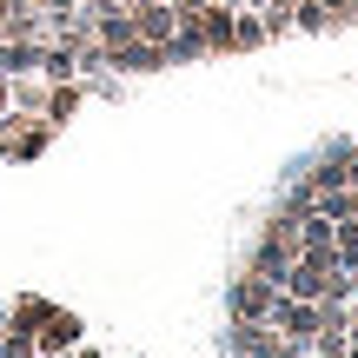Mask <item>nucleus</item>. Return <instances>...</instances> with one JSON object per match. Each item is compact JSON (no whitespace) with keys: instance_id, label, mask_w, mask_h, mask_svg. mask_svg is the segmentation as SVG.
<instances>
[{"instance_id":"14","label":"nucleus","mask_w":358,"mask_h":358,"mask_svg":"<svg viewBox=\"0 0 358 358\" xmlns=\"http://www.w3.org/2000/svg\"><path fill=\"white\" fill-rule=\"evenodd\" d=\"M352 352V332H319L312 338V358H345Z\"/></svg>"},{"instance_id":"19","label":"nucleus","mask_w":358,"mask_h":358,"mask_svg":"<svg viewBox=\"0 0 358 358\" xmlns=\"http://www.w3.org/2000/svg\"><path fill=\"white\" fill-rule=\"evenodd\" d=\"M219 7H259V0H219Z\"/></svg>"},{"instance_id":"15","label":"nucleus","mask_w":358,"mask_h":358,"mask_svg":"<svg viewBox=\"0 0 358 358\" xmlns=\"http://www.w3.org/2000/svg\"><path fill=\"white\" fill-rule=\"evenodd\" d=\"M292 27H299V34H319V27H325V7H319V0H299V7H292Z\"/></svg>"},{"instance_id":"3","label":"nucleus","mask_w":358,"mask_h":358,"mask_svg":"<svg viewBox=\"0 0 358 358\" xmlns=\"http://www.w3.org/2000/svg\"><path fill=\"white\" fill-rule=\"evenodd\" d=\"M27 332H34L40 358H60V352H73V345H80V319H73V312H60V306H40Z\"/></svg>"},{"instance_id":"21","label":"nucleus","mask_w":358,"mask_h":358,"mask_svg":"<svg viewBox=\"0 0 358 358\" xmlns=\"http://www.w3.org/2000/svg\"><path fill=\"white\" fill-rule=\"evenodd\" d=\"M352 338H358V299H352Z\"/></svg>"},{"instance_id":"4","label":"nucleus","mask_w":358,"mask_h":358,"mask_svg":"<svg viewBox=\"0 0 358 358\" xmlns=\"http://www.w3.org/2000/svg\"><path fill=\"white\" fill-rule=\"evenodd\" d=\"M272 332L312 352V338H319V306H312V299H292V292H279V306H272Z\"/></svg>"},{"instance_id":"10","label":"nucleus","mask_w":358,"mask_h":358,"mask_svg":"<svg viewBox=\"0 0 358 358\" xmlns=\"http://www.w3.org/2000/svg\"><path fill=\"white\" fill-rule=\"evenodd\" d=\"M285 266H292V252L259 239V245H252V266H245V272H259V279H272V285H279V279H285Z\"/></svg>"},{"instance_id":"6","label":"nucleus","mask_w":358,"mask_h":358,"mask_svg":"<svg viewBox=\"0 0 358 358\" xmlns=\"http://www.w3.org/2000/svg\"><path fill=\"white\" fill-rule=\"evenodd\" d=\"M127 13H133V27H140V40H153V47H166V40L179 34L173 0H127Z\"/></svg>"},{"instance_id":"20","label":"nucleus","mask_w":358,"mask_h":358,"mask_svg":"<svg viewBox=\"0 0 358 358\" xmlns=\"http://www.w3.org/2000/svg\"><path fill=\"white\" fill-rule=\"evenodd\" d=\"M259 7H299V0H259Z\"/></svg>"},{"instance_id":"13","label":"nucleus","mask_w":358,"mask_h":358,"mask_svg":"<svg viewBox=\"0 0 358 358\" xmlns=\"http://www.w3.org/2000/svg\"><path fill=\"white\" fill-rule=\"evenodd\" d=\"M0 358H40L34 332H20V325H7V332H0Z\"/></svg>"},{"instance_id":"1","label":"nucleus","mask_w":358,"mask_h":358,"mask_svg":"<svg viewBox=\"0 0 358 358\" xmlns=\"http://www.w3.org/2000/svg\"><path fill=\"white\" fill-rule=\"evenodd\" d=\"M272 306H279V285L259 279V272H239L226 292V319L232 325H272Z\"/></svg>"},{"instance_id":"18","label":"nucleus","mask_w":358,"mask_h":358,"mask_svg":"<svg viewBox=\"0 0 358 358\" xmlns=\"http://www.w3.org/2000/svg\"><path fill=\"white\" fill-rule=\"evenodd\" d=\"M0 120H7V73H0Z\"/></svg>"},{"instance_id":"5","label":"nucleus","mask_w":358,"mask_h":358,"mask_svg":"<svg viewBox=\"0 0 358 358\" xmlns=\"http://www.w3.org/2000/svg\"><path fill=\"white\" fill-rule=\"evenodd\" d=\"M106 66H113V73H159V66H166V47H153V40H120V47H106Z\"/></svg>"},{"instance_id":"12","label":"nucleus","mask_w":358,"mask_h":358,"mask_svg":"<svg viewBox=\"0 0 358 358\" xmlns=\"http://www.w3.org/2000/svg\"><path fill=\"white\" fill-rule=\"evenodd\" d=\"M332 252H338V266H345V272H358V219H338Z\"/></svg>"},{"instance_id":"8","label":"nucleus","mask_w":358,"mask_h":358,"mask_svg":"<svg viewBox=\"0 0 358 358\" xmlns=\"http://www.w3.org/2000/svg\"><path fill=\"white\" fill-rule=\"evenodd\" d=\"M87 93H93L87 80H60V87H47V113H40V120H47V127H60V120H73Z\"/></svg>"},{"instance_id":"2","label":"nucleus","mask_w":358,"mask_h":358,"mask_svg":"<svg viewBox=\"0 0 358 358\" xmlns=\"http://www.w3.org/2000/svg\"><path fill=\"white\" fill-rule=\"evenodd\" d=\"M47 140H53V127H47V120L13 113V106H7V120H0V159H34Z\"/></svg>"},{"instance_id":"11","label":"nucleus","mask_w":358,"mask_h":358,"mask_svg":"<svg viewBox=\"0 0 358 358\" xmlns=\"http://www.w3.org/2000/svg\"><path fill=\"white\" fill-rule=\"evenodd\" d=\"M266 20H259V13H245L239 7V20H232V53H252V47H266Z\"/></svg>"},{"instance_id":"9","label":"nucleus","mask_w":358,"mask_h":358,"mask_svg":"<svg viewBox=\"0 0 358 358\" xmlns=\"http://www.w3.org/2000/svg\"><path fill=\"white\" fill-rule=\"evenodd\" d=\"M0 73H40V40H0Z\"/></svg>"},{"instance_id":"22","label":"nucleus","mask_w":358,"mask_h":358,"mask_svg":"<svg viewBox=\"0 0 358 358\" xmlns=\"http://www.w3.org/2000/svg\"><path fill=\"white\" fill-rule=\"evenodd\" d=\"M106 7H127V0H106Z\"/></svg>"},{"instance_id":"17","label":"nucleus","mask_w":358,"mask_h":358,"mask_svg":"<svg viewBox=\"0 0 358 358\" xmlns=\"http://www.w3.org/2000/svg\"><path fill=\"white\" fill-rule=\"evenodd\" d=\"M34 7H80V0H34Z\"/></svg>"},{"instance_id":"16","label":"nucleus","mask_w":358,"mask_h":358,"mask_svg":"<svg viewBox=\"0 0 358 358\" xmlns=\"http://www.w3.org/2000/svg\"><path fill=\"white\" fill-rule=\"evenodd\" d=\"M325 7V27H345V20H358V0H319Z\"/></svg>"},{"instance_id":"7","label":"nucleus","mask_w":358,"mask_h":358,"mask_svg":"<svg viewBox=\"0 0 358 358\" xmlns=\"http://www.w3.org/2000/svg\"><path fill=\"white\" fill-rule=\"evenodd\" d=\"M7 106H13V113H47V80H40V73H13L7 80Z\"/></svg>"}]
</instances>
